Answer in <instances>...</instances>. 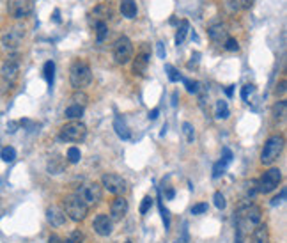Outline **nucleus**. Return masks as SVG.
<instances>
[{"label":"nucleus","mask_w":287,"mask_h":243,"mask_svg":"<svg viewBox=\"0 0 287 243\" xmlns=\"http://www.w3.org/2000/svg\"><path fill=\"white\" fill-rule=\"evenodd\" d=\"M69 82L75 87V91H83L85 87L91 85L92 82V71L87 61L76 59L69 68Z\"/></svg>","instance_id":"obj_1"},{"label":"nucleus","mask_w":287,"mask_h":243,"mask_svg":"<svg viewBox=\"0 0 287 243\" xmlns=\"http://www.w3.org/2000/svg\"><path fill=\"white\" fill-rule=\"evenodd\" d=\"M284 144H286V140H284L282 135H271L270 139L266 140V144L262 148V153H261V162L264 165H273L275 162L279 160V157L282 155V149H284Z\"/></svg>","instance_id":"obj_2"},{"label":"nucleus","mask_w":287,"mask_h":243,"mask_svg":"<svg viewBox=\"0 0 287 243\" xmlns=\"http://www.w3.org/2000/svg\"><path fill=\"white\" fill-rule=\"evenodd\" d=\"M62 210H64V213H66L67 219L75 220V222H82V220L87 217L89 206L78 197V195L73 194V195H67V197L64 199Z\"/></svg>","instance_id":"obj_3"},{"label":"nucleus","mask_w":287,"mask_h":243,"mask_svg":"<svg viewBox=\"0 0 287 243\" xmlns=\"http://www.w3.org/2000/svg\"><path fill=\"white\" fill-rule=\"evenodd\" d=\"M85 137H87V126L80 121H71L64 124L58 133V139L64 142H82Z\"/></svg>","instance_id":"obj_4"},{"label":"nucleus","mask_w":287,"mask_h":243,"mask_svg":"<svg viewBox=\"0 0 287 243\" xmlns=\"http://www.w3.org/2000/svg\"><path fill=\"white\" fill-rule=\"evenodd\" d=\"M112 54L117 64H128L133 59V43L129 41V37L126 36L117 37L115 43H114Z\"/></svg>","instance_id":"obj_5"},{"label":"nucleus","mask_w":287,"mask_h":243,"mask_svg":"<svg viewBox=\"0 0 287 243\" xmlns=\"http://www.w3.org/2000/svg\"><path fill=\"white\" fill-rule=\"evenodd\" d=\"M76 195H78L87 206L89 204L94 206V204H98V202L103 199V186H101L100 183H87V185L80 186Z\"/></svg>","instance_id":"obj_6"},{"label":"nucleus","mask_w":287,"mask_h":243,"mask_svg":"<svg viewBox=\"0 0 287 243\" xmlns=\"http://www.w3.org/2000/svg\"><path fill=\"white\" fill-rule=\"evenodd\" d=\"M280 181H282V172H280V169H270L264 172V176L259 179L257 183V192H261V194H270V192H273L277 186L280 185Z\"/></svg>","instance_id":"obj_7"},{"label":"nucleus","mask_w":287,"mask_h":243,"mask_svg":"<svg viewBox=\"0 0 287 243\" xmlns=\"http://www.w3.org/2000/svg\"><path fill=\"white\" fill-rule=\"evenodd\" d=\"M7 11L14 20H23L34 11V0H7Z\"/></svg>","instance_id":"obj_8"},{"label":"nucleus","mask_w":287,"mask_h":243,"mask_svg":"<svg viewBox=\"0 0 287 243\" xmlns=\"http://www.w3.org/2000/svg\"><path fill=\"white\" fill-rule=\"evenodd\" d=\"M101 183H103L105 190H109L110 194L114 195H122L126 192V179L122 176H119V174H105L103 177H101Z\"/></svg>","instance_id":"obj_9"},{"label":"nucleus","mask_w":287,"mask_h":243,"mask_svg":"<svg viewBox=\"0 0 287 243\" xmlns=\"http://www.w3.org/2000/svg\"><path fill=\"white\" fill-rule=\"evenodd\" d=\"M25 37V29L23 27H11L7 32L2 36V45L5 50H18Z\"/></svg>","instance_id":"obj_10"},{"label":"nucleus","mask_w":287,"mask_h":243,"mask_svg":"<svg viewBox=\"0 0 287 243\" xmlns=\"http://www.w3.org/2000/svg\"><path fill=\"white\" fill-rule=\"evenodd\" d=\"M2 79L5 80L7 83H14L18 79V73H20V59L18 55H11L7 57V61L2 64Z\"/></svg>","instance_id":"obj_11"},{"label":"nucleus","mask_w":287,"mask_h":243,"mask_svg":"<svg viewBox=\"0 0 287 243\" xmlns=\"http://www.w3.org/2000/svg\"><path fill=\"white\" fill-rule=\"evenodd\" d=\"M261 219H262V211H261V208L255 206V204H250V206H245L237 211V220H239V222L245 220V222L250 224V226H259V224H261Z\"/></svg>","instance_id":"obj_12"},{"label":"nucleus","mask_w":287,"mask_h":243,"mask_svg":"<svg viewBox=\"0 0 287 243\" xmlns=\"http://www.w3.org/2000/svg\"><path fill=\"white\" fill-rule=\"evenodd\" d=\"M92 227H94V231L100 236H110L114 231V220L110 219L109 215L100 213L94 219V222H92Z\"/></svg>","instance_id":"obj_13"},{"label":"nucleus","mask_w":287,"mask_h":243,"mask_svg":"<svg viewBox=\"0 0 287 243\" xmlns=\"http://www.w3.org/2000/svg\"><path fill=\"white\" fill-rule=\"evenodd\" d=\"M208 34H209V39H211V41L215 43V45H224V43L227 41V37H229V30H227V25L222 23V21L209 25Z\"/></svg>","instance_id":"obj_14"},{"label":"nucleus","mask_w":287,"mask_h":243,"mask_svg":"<svg viewBox=\"0 0 287 243\" xmlns=\"http://www.w3.org/2000/svg\"><path fill=\"white\" fill-rule=\"evenodd\" d=\"M126 213H128V201L122 195H117L112 201V206H110V219L121 220L124 219Z\"/></svg>","instance_id":"obj_15"},{"label":"nucleus","mask_w":287,"mask_h":243,"mask_svg":"<svg viewBox=\"0 0 287 243\" xmlns=\"http://www.w3.org/2000/svg\"><path fill=\"white\" fill-rule=\"evenodd\" d=\"M46 220H48L54 227H62V226H66L67 217H66V213H64L62 208L50 206L46 210Z\"/></svg>","instance_id":"obj_16"},{"label":"nucleus","mask_w":287,"mask_h":243,"mask_svg":"<svg viewBox=\"0 0 287 243\" xmlns=\"http://www.w3.org/2000/svg\"><path fill=\"white\" fill-rule=\"evenodd\" d=\"M114 16V9L110 4H98L94 9L91 11V18L96 21H107Z\"/></svg>","instance_id":"obj_17"},{"label":"nucleus","mask_w":287,"mask_h":243,"mask_svg":"<svg viewBox=\"0 0 287 243\" xmlns=\"http://www.w3.org/2000/svg\"><path fill=\"white\" fill-rule=\"evenodd\" d=\"M149 52L146 50V46L142 48L140 54H137V57H135L133 61V75H138V77H142V75L146 73L147 70V64H149Z\"/></svg>","instance_id":"obj_18"},{"label":"nucleus","mask_w":287,"mask_h":243,"mask_svg":"<svg viewBox=\"0 0 287 243\" xmlns=\"http://www.w3.org/2000/svg\"><path fill=\"white\" fill-rule=\"evenodd\" d=\"M137 2L135 0H121V14L128 20H133L137 18Z\"/></svg>","instance_id":"obj_19"},{"label":"nucleus","mask_w":287,"mask_h":243,"mask_svg":"<svg viewBox=\"0 0 287 243\" xmlns=\"http://www.w3.org/2000/svg\"><path fill=\"white\" fill-rule=\"evenodd\" d=\"M255 0H225L227 7L232 12H239V11H248L252 5H254Z\"/></svg>","instance_id":"obj_20"},{"label":"nucleus","mask_w":287,"mask_h":243,"mask_svg":"<svg viewBox=\"0 0 287 243\" xmlns=\"http://www.w3.org/2000/svg\"><path fill=\"white\" fill-rule=\"evenodd\" d=\"M250 243H270V233L266 226H257L252 233Z\"/></svg>","instance_id":"obj_21"},{"label":"nucleus","mask_w":287,"mask_h":243,"mask_svg":"<svg viewBox=\"0 0 287 243\" xmlns=\"http://www.w3.org/2000/svg\"><path fill=\"white\" fill-rule=\"evenodd\" d=\"M114 128H115V133L121 137L122 140H128L129 137H131V132H129L128 124L124 123V119H122L121 116H117L115 119H114Z\"/></svg>","instance_id":"obj_22"},{"label":"nucleus","mask_w":287,"mask_h":243,"mask_svg":"<svg viewBox=\"0 0 287 243\" xmlns=\"http://www.w3.org/2000/svg\"><path fill=\"white\" fill-rule=\"evenodd\" d=\"M66 169V162H64L62 157H54L48 162V172L50 174H60Z\"/></svg>","instance_id":"obj_23"},{"label":"nucleus","mask_w":287,"mask_h":243,"mask_svg":"<svg viewBox=\"0 0 287 243\" xmlns=\"http://www.w3.org/2000/svg\"><path fill=\"white\" fill-rule=\"evenodd\" d=\"M287 116V101L286 99H280L273 105V117L277 121H284Z\"/></svg>","instance_id":"obj_24"},{"label":"nucleus","mask_w":287,"mask_h":243,"mask_svg":"<svg viewBox=\"0 0 287 243\" xmlns=\"http://www.w3.org/2000/svg\"><path fill=\"white\" fill-rule=\"evenodd\" d=\"M94 32H96L98 43H103L105 39H107V36H109V25H107V21H96Z\"/></svg>","instance_id":"obj_25"},{"label":"nucleus","mask_w":287,"mask_h":243,"mask_svg":"<svg viewBox=\"0 0 287 243\" xmlns=\"http://www.w3.org/2000/svg\"><path fill=\"white\" fill-rule=\"evenodd\" d=\"M188 30H190V21L188 20H181V23H179L177 27V32H175V45H183L184 37H186Z\"/></svg>","instance_id":"obj_26"},{"label":"nucleus","mask_w":287,"mask_h":243,"mask_svg":"<svg viewBox=\"0 0 287 243\" xmlns=\"http://www.w3.org/2000/svg\"><path fill=\"white\" fill-rule=\"evenodd\" d=\"M83 110H85V108L80 107V105H69V107L66 108V112H64V116L69 121H76L83 116Z\"/></svg>","instance_id":"obj_27"},{"label":"nucleus","mask_w":287,"mask_h":243,"mask_svg":"<svg viewBox=\"0 0 287 243\" xmlns=\"http://www.w3.org/2000/svg\"><path fill=\"white\" fill-rule=\"evenodd\" d=\"M43 75H45L46 82L48 85H54V79H55V62L54 61H48L45 62V68H43Z\"/></svg>","instance_id":"obj_28"},{"label":"nucleus","mask_w":287,"mask_h":243,"mask_svg":"<svg viewBox=\"0 0 287 243\" xmlns=\"http://www.w3.org/2000/svg\"><path fill=\"white\" fill-rule=\"evenodd\" d=\"M215 116H217V119H227V117L230 116V110H229L227 101H224V99L217 101V112H215Z\"/></svg>","instance_id":"obj_29"},{"label":"nucleus","mask_w":287,"mask_h":243,"mask_svg":"<svg viewBox=\"0 0 287 243\" xmlns=\"http://www.w3.org/2000/svg\"><path fill=\"white\" fill-rule=\"evenodd\" d=\"M67 162L69 163H78L80 160H82V153H80L78 148H75V146H71L69 149H67V155H66Z\"/></svg>","instance_id":"obj_30"},{"label":"nucleus","mask_w":287,"mask_h":243,"mask_svg":"<svg viewBox=\"0 0 287 243\" xmlns=\"http://www.w3.org/2000/svg\"><path fill=\"white\" fill-rule=\"evenodd\" d=\"M0 158L4 162H13L14 158H16V149L11 148V146H5V148H2V151H0Z\"/></svg>","instance_id":"obj_31"},{"label":"nucleus","mask_w":287,"mask_h":243,"mask_svg":"<svg viewBox=\"0 0 287 243\" xmlns=\"http://www.w3.org/2000/svg\"><path fill=\"white\" fill-rule=\"evenodd\" d=\"M71 99H73V105H80V107L85 108V105H87V101H89V96L83 91H76L75 94L71 96Z\"/></svg>","instance_id":"obj_32"},{"label":"nucleus","mask_w":287,"mask_h":243,"mask_svg":"<svg viewBox=\"0 0 287 243\" xmlns=\"http://www.w3.org/2000/svg\"><path fill=\"white\" fill-rule=\"evenodd\" d=\"M227 165H229V162L225 160V158H222L220 162H217L215 167H213V177H220L222 174L225 172V169H227Z\"/></svg>","instance_id":"obj_33"},{"label":"nucleus","mask_w":287,"mask_h":243,"mask_svg":"<svg viewBox=\"0 0 287 243\" xmlns=\"http://www.w3.org/2000/svg\"><path fill=\"white\" fill-rule=\"evenodd\" d=\"M184 82V87H186V91L191 92V94H197L200 91V82L197 80H190V79H183Z\"/></svg>","instance_id":"obj_34"},{"label":"nucleus","mask_w":287,"mask_h":243,"mask_svg":"<svg viewBox=\"0 0 287 243\" xmlns=\"http://www.w3.org/2000/svg\"><path fill=\"white\" fill-rule=\"evenodd\" d=\"M165 71H167V77H169V80H171V82H179V80H181V75H179V71L175 70L174 66H171V64H165Z\"/></svg>","instance_id":"obj_35"},{"label":"nucleus","mask_w":287,"mask_h":243,"mask_svg":"<svg viewBox=\"0 0 287 243\" xmlns=\"http://www.w3.org/2000/svg\"><path fill=\"white\" fill-rule=\"evenodd\" d=\"M183 133L186 137V142H193L195 140V132H193V126L190 123H183Z\"/></svg>","instance_id":"obj_36"},{"label":"nucleus","mask_w":287,"mask_h":243,"mask_svg":"<svg viewBox=\"0 0 287 243\" xmlns=\"http://www.w3.org/2000/svg\"><path fill=\"white\" fill-rule=\"evenodd\" d=\"M66 243H83V233L78 231V229H76V231H71Z\"/></svg>","instance_id":"obj_37"},{"label":"nucleus","mask_w":287,"mask_h":243,"mask_svg":"<svg viewBox=\"0 0 287 243\" xmlns=\"http://www.w3.org/2000/svg\"><path fill=\"white\" fill-rule=\"evenodd\" d=\"M224 48L229 50V52H237V50H239V43H237V39H234V37H227V41L224 43Z\"/></svg>","instance_id":"obj_38"},{"label":"nucleus","mask_w":287,"mask_h":243,"mask_svg":"<svg viewBox=\"0 0 287 243\" xmlns=\"http://www.w3.org/2000/svg\"><path fill=\"white\" fill-rule=\"evenodd\" d=\"M213 201H215V206L218 208V210H224L225 208V197H224V194L222 192H215V195H213Z\"/></svg>","instance_id":"obj_39"},{"label":"nucleus","mask_w":287,"mask_h":243,"mask_svg":"<svg viewBox=\"0 0 287 243\" xmlns=\"http://www.w3.org/2000/svg\"><path fill=\"white\" fill-rule=\"evenodd\" d=\"M151 206H153V197H149V195H146V197L142 199V204H140V213L146 215L147 211L151 210Z\"/></svg>","instance_id":"obj_40"},{"label":"nucleus","mask_w":287,"mask_h":243,"mask_svg":"<svg viewBox=\"0 0 287 243\" xmlns=\"http://www.w3.org/2000/svg\"><path fill=\"white\" fill-rule=\"evenodd\" d=\"M254 92V85L252 83H246V85H243V89H241V99L243 101H248V96Z\"/></svg>","instance_id":"obj_41"},{"label":"nucleus","mask_w":287,"mask_h":243,"mask_svg":"<svg viewBox=\"0 0 287 243\" xmlns=\"http://www.w3.org/2000/svg\"><path fill=\"white\" fill-rule=\"evenodd\" d=\"M208 211V204L206 202H200V204H195L191 208V215H200V213H206Z\"/></svg>","instance_id":"obj_42"},{"label":"nucleus","mask_w":287,"mask_h":243,"mask_svg":"<svg viewBox=\"0 0 287 243\" xmlns=\"http://www.w3.org/2000/svg\"><path fill=\"white\" fill-rule=\"evenodd\" d=\"M286 199V188H282V192H280V195H277V197L271 201V206H277V204H280V202Z\"/></svg>","instance_id":"obj_43"},{"label":"nucleus","mask_w":287,"mask_h":243,"mask_svg":"<svg viewBox=\"0 0 287 243\" xmlns=\"http://www.w3.org/2000/svg\"><path fill=\"white\" fill-rule=\"evenodd\" d=\"M199 59H200V54H199V52H195V54L191 55V61L188 62V68H193V66H197V64H199Z\"/></svg>","instance_id":"obj_44"},{"label":"nucleus","mask_w":287,"mask_h":243,"mask_svg":"<svg viewBox=\"0 0 287 243\" xmlns=\"http://www.w3.org/2000/svg\"><path fill=\"white\" fill-rule=\"evenodd\" d=\"M156 48H158V57L165 59V46H163V43H156Z\"/></svg>","instance_id":"obj_45"},{"label":"nucleus","mask_w":287,"mask_h":243,"mask_svg":"<svg viewBox=\"0 0 287 243\" xmlns=\"http://www.w3.org/2000/svg\"><path fill=\"white\" fill-rule=\"evenodd\" d=\"M275 92H277V94H284V92H286V80H282V82H280L279 85H277Z\"/></svg>","instance_id":"obj_46"},{"label":"nucleus","mask_w":287,"mask_h":243,"mask_svg":"<svg viewBox=\"0 0 287 243\" xmlns=\"http://www.w3.org/2000/svg\"><path fill=\"white\" fill-rule=\"evenodd\" d=\"M224 158H225L227 162H229V163L232 162V151H230L229 148H224Z\"/></svg>","instance_id":"obj_47"},{"label":"nucleus","mask_w":287,"mask_h":243,"mask_svg":"<svg viewBox=\"0 0 287 243\" xmlns=\"http://www.w3.org/2000/svg\"><path fill=\"white\" fill-rule=\"evenodd\" d=\"M160 114V108H153V110L149 112V119H156Z\"/></svg>","instance_id":"obj_48"},{"label":"nucleus","mask_w":287,"mask_h":243,"mask_svg":"<svg viewBox=\"0 0 287 243\" xmlns=\"http://www.w3.org/2000/svg\"><path fill=\"white\" fill-rule=\"evenodd\" d=\"M54 21L55 23H60V11H58V9L54 11Z\"/></svg>","instance_id":"obj_49"},{"label":"nucleus","mask_w":287,"mask_h":243,"mask_svg":"<svg viewBox=\"0 0 287 243\" xmlns=\"http://www.w3.org/2000/svg\"><path fill=\"white\" fill-rule=\"evenodd\" d=\"M48 243H62V242H60V238H58V236L52 235L50 238H48Z\"/></svg>","instance_id":"obj_50"},{"label":"nucleus","mask_w":287,"mask_h":243,"mask_svg":"<svg viewBox=\"0 0 287 243\" xmlns=\"http://www.w3.org/2000/svg\"><path fill=\"white\" fill-rule=\"evenodd\" d=\"M225 94H227V96H229V98H230V96L234 94V85H229V87H227V91H225Z\"/></svg>","instance_id":"obj_51"},{"label":"nucleus","mask_w":287,"mask_h":243,"mask_svg":"<svg viewBox=\"0 0 287 243\" xmlns=\"http://www.w3.org/2000/svg\"><path fill=\"white\" fill-rule=\"evenodd\" d=\"M165 197H167V199H172V197H174V190H172V188H169V190H167Z\"/></svg>","instance_id":"obj_52"},{"label":"nucleus","mask_w":287,"mask_h":243,"mask_svg":"<svg viewBox=\"0 0 287 243\" xmlns=\"http://www.w3.org/2000/svg\"><path fill=\"white\" fill-rule=\"evenodd\" d=\"M126 243H131V242H126Z\"/></svg>","instance_id":"obj_53"}]
</instances>
